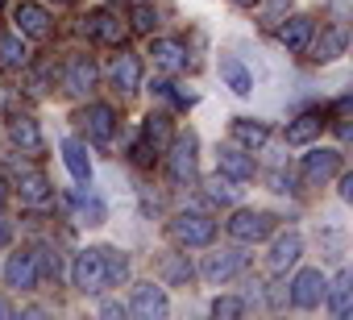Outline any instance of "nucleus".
Wrapping results in <instances>:
<instances>
[{
  "instance_id": "obj_1",
  "label": "nucleus",
  "mask_w": 353,
  "mask_h": 320,
  "mask_svg": "<svg viewBox=\"0 0 353 320\" xmlns=\"http://www.w3.org/2000/svg\"><path fill=\"white\" fill-rule=\"evenodd\" d=\"M229 229V237H237V241H266L274 229H279V221L270 217V212H258V208H241V212H233V221L225 225Z\"/></svg>"
},
{
  "instance_id": "obj_2",
  "label": "nucleus",
  "mask_w": 353,
  "mask_h": 320,
  "mask_svg": "<svg viewBox=\"0 0 353 320\" xmlns=\"http://www.w3.org/2000/svg\"><path fill=\"white\" fill-rule=\"evenodd\" d=\"M71 283H75L83 295H100V291H108V274H104V258H100V250H83V254H75Z\"/></svg>"
},
{
  "instance_id": "obj_3",
  "label": "nucleus",
  "mask_w": 353,
  "mask_h": 320,
  "mask_svg": "<svg viewBox=\"0 0 353 320\" xmlns=\"http://www.w3.org/2000/svg\"><path fill=\"white\" fill-rule=\"evenodd\" d=\"M170 237L179 246H208L216 237V221H208L204 212H179L170 221Z\"/></svg>"
},
{
  "instance_id": "obj_4",
  "label": "nucleus",
  "mask_w": 353,
  "mask_h": 320,
  "mask_svg": "<svg viewBox=\"0 0 353 320\" xmlns=\"http://www.w3.org/2000/svg\"><path fill=\"white\" fill-rule=\"evenodd\" d=\"M170 179L179 183V188H188V183H196V133H188V137H170Z\"/></svg>"
},
{
  "instance_id": "obj_5",
  "label": "nucleus",
  "mask_w": 353,
  "mask_h": 320,
  "mask_svg": "<svg viewBox=\"0 0 353 320\" xmlns=\"http://www.w3.org/2000/svg\"><path fill=\"white\" fill-rule=\"evenodd\" d=\"M83 34L92 38V42H100V46H121L125 38H129V26L121 21V17H112V13H88L83 17Z\"/></svg>"
},
{
  "instance_id": "obj_6",
  "label": "nucleus",
  "mask_w": 353,
  "mask_h": 320,
  "mask_svg": "<svg viewBox=\"0 0 353 320\" xmlns=\"http://www.w3.org/2000/svg\"><path fill=\"white\" fill-rule=\"evenodd\" d=\"M324 295H328V279L320 270H299L295 283H291V291H287V299L295 308H320Z\"/></svg>"
},
{
  "instance_id": "obj_7",
  "label": "nucleus",
  "mask_w": 353,
  "mask_h": 320,
  "mask_svg": "<svg viewBox=\"0 0 353 320\" xmlns=\"http://www.w3.org/2000/svg\"><path fill=\"white\" fill-rule=\"evenodd\" d=\"M5 283L13 291H34L42 279H38V254L34 250H21V254H9L5 262Z\"/></svg>"
},
{
  "instance_id": "obj_8",
  "label": "nucleus",
  "mask_w": 353,
  "mask_h": 320,
  "mask_svg": "<svg viewBox=\"0 0 353 320\" xmlns=\"http://www.w3.org/2000/svg\"><path fill=\"white\" fill-rule=\"evenodd\" d=\"M129 312L141 316V320H162V316L170 312L166 291H162L158 283H141V287H133V303H129Z\"/></svg>"
},
{
  "instance_id": "obj_9",
  "label": "nucleus",
  "mask_w": 353,
  "mask_h": 320,
  "mask_svg": "<svg viewBox=\"0 0 353 320\" xmlns=\"http://www.w3.org/2000/svg\"><path fill=\"white\" fill-rule=\"evenodd\" d=\"M13 21H17V34L21 38H34V42H42V38H50V13L42 9V5H26V0H21V5L13 9Z\"/></svg>"
},
{
  "instance_id": "obj_10",
  "label": "nucleus",
  "mask_w": 353,
  "mask_h": 320,
  "mask_svg": "<svg viewBox=\"0 0 353 320\" xmlns=\"http://www.w3.org/2000/svg\"><path fill=\"white\" fill-rule=\"evenodd\" d=\"M216 171L229 175V179H237V183H245V179H254V154L245 146H225L216 154Z\"/></svg>"
},
{
  "instance_id": "obj_11",
  "label": "nucleus",
  "mask_w": 353,
  "mask_h": 320,
  "mask_svg": "<svg viewBox=\"0 0 353 320\" xmlns=\"http://www.w3.org/2000/svg\"><path fill=\"white\" fill-rule=\"evenodd\" d=\"M312 38H316V34H312ZM345 46H349L345 26H328L316 42H307V50H312L307 59H312V63H332V59H341V54H345Z\"/></svg>"
},
{
  "instance_id": "obj_12",
  "label": "nucleus",
  "mask_w": 353,
  "mask_h": 320,
  "mask_svg": "<svg viewBox=\"0 0 353 320\" xmlns=\"http://www.w3.org/2000/svg\"><path fill=\"white\" fill-rule=\"evenodd\" d=\"M108 75H112V88H117V92H137V88H141V59L129 54V50H121V54L112 59Z\"/></svg>"
},
{
  "instance_id": "obj_13",
  "label": "nucleus",
  "mask_w": 353,
  "mask_h": 320,
  "mask_svg": "<svg viewBox=\"0 0 353 320\" xmlns=\"http://www.w3.org/2000/svg\"><path fill=\"white\" fill-rule=\"evenodd\" d=\"M324 129H328V117H324V112H303V117H295V121L283 129V137H287V146H307V141H316Z\"/></svg>"
},
{
  "instance_id": "obj_14",
  "label": "nucleus",
  "mask_w": 353,
  "mask_h": 320,
  "mask_svg": "<svg viewBox=\"0 0 353 320\" xmlns=\"http://www.w3.org/2000/svg\"><path fill=\"white\" fill-rule=\"evenodd\" d=\"M341 171V150H312L303 158V179L307 183H324Z\"/></svg>"
},
{
  "instance_id": "obj_15",
  "label": "nucleus",
  "mask_w": 353,
  "mask_h": 320,
  "mask_svg": "<svg viewBox=\"0 0 353 320\" xmlns=\"http://www.w3.org/2000/svg\"><path fill=\"white\" fill-rule=\"evenodd\" d=\"M150 54H154V67L166 71V75H174V71L188 67V50H183V42H174V38H154Z\"/></svg>"
},
{
  "instance_id": "obj_16",
  "label": "nucleus",
  "mask_w": 353,
  "mask_h": 320,
  "mask_svg": "<svg viewBox=\"0 0 353 320\" xmlns=\"http://www.w3.org/2000/svg\"><path fill=\"white\" fill-rule=\"evenodd\" d=\"M63 83H67V92H71V96H88V92L96 88V63H92L88 54H75V59L67 63Z\"/></svg>"
},
{
  "instance_id": "obj_17",
  "label": "nucleus",
  "mask_w": 353,
  "mask_h": 320,
  "mask_svg": "<svg viewBox=\"0 0 353 320\" xmlns=\"http://www.w3.org/2000/svg\"><path fill=\"white\" fill-rule=\"evenodd\" d=\"M9 141L17 146V150H26V154H42V129H38V121L34 117H9Z\"/></svg>"
},
{
  "instance_id": "obj_18",
  "label": "nucleus",
  "mask_w": 353,
  "mask_h": 320,
  "mask_svg": "<svg viewBox=\"0 0 353 320\" xmlns=\"http://www.w3.org/2000/svg\"><path fill=\"white\" fill-rule=\"evenodd\" d=\"M312 34H316V21H312V17H291V21L279 26V42H283L291 54H303L307 42H312Z\"/></svg>"
},
{
  "instance_id": "obj_19",
  "label": "nucleus",
  "mask_w": 353,
  "mask_h": 320,
  "mask_svg": "<svg viewBox=\"0 0 353 320\" xmlns=\"http://www.w3.org/2000/svg\"><path fill=\"white\" fill-rule=\"evenodd\" d=\"M241 266H245V254H237V250H221V254H208V258H204V279L221 283V279H233Z\"/></svg>"
},
{
  "instance_id": "obj_20",
  "label": "nucleus",
  "mask_w": 353,
  "mask_h": 320,
  "mask_svg": "<svg viewBox=\"0 0 353 320\" xmlns=\"http://www.w3.org/2000/svg\"><path fill=\"white\" fill-rule=\"evenodd\" d=\"M83 121H88V137H92V141H112V133H117V112H112L108 104H92V108L83 112Z\"/></svg>"
},
{
  "instance_id": "obj_21",
  "label": "nucleus",
  "mask_w": 353,
  "mask_h": 320,
  "mask_svg": "<svg viewBox=\"0 0 353 320\" xmlns=\"http://www.w3.org/2000/svg\"><path fill=\"white\" fill-rule=\"evenodd\" d=\"M279 233V229H274ZM299 250H303V241H299V233H279L274 237V246H270V270H287V266H295V258H299Z\"/></svg>"
},
{
  "instance_id": "obj_22",
  "label": "nucleus",
  "mask_w": 353,
  "mask_h": 320,
  "mask_svg": "<svg viewBox=\"0 0 353 320\" xmlns=\"http://www.w3.org/2000/svg\"><path fill=\"white\" fill-rule=\"evenodd\" d=\"M63 163H67V171H71V179H75V183H92V163H88L83 141H75V137H67V141H63Z\"/></svg>"
},
{
  "instance_id": "obj_23",
  "label": "nucleus",
  "mask_w": 353,
  "mask_h": 320,
  "mask_svg": "<svg viewBox=\"0 0 353 320\" xmlns=\"http://www.w3.org/2000/svg\"><path fill=\"white\" fill-rule=\"evenodd\" d=\"M170 117L166 112H150L145 117V129H141V141L154 150V154H166V146H170Z\"/></svg>"
},
{
  "instance_id": "obj_24",
  "label": "nucleus",
  "mask_w": 353,
  "mask_h": 320,
  "mask_svg": "<svg viewBox=\"0 0 353 320\" xmlns=\"http://www.w3.org/2000/svg\"><path fill=\"white\" fill-rule=\"evenodd\" d=\"M266 137H270L266 121H250V117L233 121V141H237V146H245V150H262V146H266Z\"/></svg>"
},
{
  "instance_id": "obj_25",
  "label": "nucleus",
  "mask_w": 353,
  "mask_h": 320,
  "mask_svg": "<svg viewBox=\"0 0 353 320\" xmlns=\"http://www.w3.org/2000/svg\"><path fill=\"white\" fill-rule=\"evenodd\" d=\"M221 79H225V83H229L237 96H250V92H254V79H250V71H245V67H241L233 54H225V59H221Z\"/></svg>"
},
{
  "instance_id": "obj_26",
  "label": "nucleus",
  "mask_w": 353,
  "mask_h": 320,
  "mask_svg": "<svg viewBox=\"0 0 353 320\" xmlns=\"http://www.w3.org/2000/svg\"><path fill=\"white\" fill-rule=\"evenodd\" d=\"M17 188H21V200H26V204H46V200H50V179H46L42 171H26Z\"/></svg>"
},
{
  "instance_id": "obj_27",
  "label": "nucleus",
  "mask_w": 353,
  "mask_h": 320,
  "mask_svg": "<svg viewBox=\"0 0 353 320\" xmlns=\"http://www.w3.org/2000/svg\"><path fill=\"white\" fill-rule=\"evenodd\" d=\"M0 67H30V50L17 34H5L0 38Z\"/></svg>"
},
{
  "instance_id": "obj_28",
  "label": "nucleus",
  "mask_w": 353,
  "mask_h": 320,
  "mask_svg": "<svg viewBox=\"0 0 353 320\" xmlns=\"http://www.w3.org/2000/svg\"><path fill=\"white\" fill-rule=\"evenodd\" d=\"M100 258H104V274H108V287H117L125 274H129V258L112 246H100Z\"/></svg>"
},
{
  "instance_id": "obj_29",
  "label": "nucleus",
  "mask_w": 353,
  "mask_h": 320,
  "mask_svg": "<svg viewBox=\"0 0 353 320\" xmlns=\"http://www.w3.org/2000/svg\"><path fill=\"white\" fill-rule=\"evenodd\" d=\"M353 312V279L349 274H341L336 283H332V316H349Z\"/></svg>"
},
{
  "instance_id": "obj_30",
  "label": "nucleus",
  "mask_w": 353,
  "mask_h": 320,
  "mask_svg": "<svg viewBox=\"0 0 353 320\" xmlns=\"http://www.w3.org/2000/svg\"><path fill=\"white\" fill-rule=\"evenodd\" d=\"M212 204H233L237 200V179H229V175H216L212 183H208V192H204Z\"/></svg>"
},
{
  "instance_id": "obj_31",
  "label": "nucleus",
  "mask_w": 353,
  "mask_h": 320,
  "mask_svg": "<svg viewBox=\"0 0 353 320\" xmlns=\"http://www.w3.org/2000/svg\"><path fill=\"white\" fill-rule=\"evenodd\" d=\"M212 316L237 320V316H245V299H237V295H221V299H212Z\"/></svg>"
},
{
  "instance_id": "obj_32",
  "label": "nucleus",
  "mask_w": 353,
  "mask_h": 320,
  "mask_svg": "<svg viewBox=\"0 0 353 320\" xmlns=\"http://www.w3.org/2000/svg\"><path fill=\"white\" fill-rule=\"evenodd\" d=\"M162 274H166L170 283H188V279H192V262H183L179 254H174V258H162Z\"/></svg>"
},
{
  "instance_id": "obj_33",
  "label": "nucleus",
  "mask_w": 353,
  "mask_h": 320,
  "mask_svg": "<svg viewBox=\"0 0 353 320\" xmlns=\"http://www.w3.org/2000/svg\"><path fill=\"white\" fill-rule=\"evenodd\" d=\"M129 21H133V30H137V34H154V26H158V13H154L150 5H137Z\"/></svg>"
},
{
  "instance_id": "obj_34",
  "label": "nucleus",
  "mask_w": 353,
  "mask_h": 320,
  "mask_svg": "<svg viewBox=\"0 0 353 320\" xmlns=\"http://www.w3.org/2000/svg\"><path fill=\"white\" fill-rule=\"evenodd\" d=\"M258 5H262V21L274 26V21H283V13H287L291 0H258Z\"/></svg>"
},
{
  "instance_id": "obj_35",
  "label": "nucleus",
  "mask_w": 353,
  "mask_h": 320,
  "mask_svg": "<svg viewBox=\"0 0 353 320\" xmlns=\"http://www.w3.org/2000/svg\"><path fill=\"white\" fill-rule=\"evenodd\" d=\"M154 158H158V154H154L145 141H133V163H137V167H154Z\"/></svg>"
},
{
  "instance_id": "obj_36",
  "label": "nucleus",
  "mask_w": 353,
  "mask_h": 320,
  "mask_svg": "<svg viewBox=\"0 0 353 320\" xmlns=\"http://www.w3.org/2000/svg\"><path fill=\"white\" fill-rule=\"evenodd\" d=\"M9 241H13V225L0 217V246H9Z\"/></svg>"
},
{
  "instance_id": "obj_37",
  "label": "nucleus",
  "mask_w": 353,
  "mask_h": 320,
  "mask_svg": "<svg viewBox=\"0 0 353 320\" xmlns=\"http://www.w3.org/2000/svg\"><path fill=\"white\" fill-rule=\"evenodd\" d=\"M341 200H353V175H341Z\"/></svg>"
},
{
  "instance_id": "obj_38",
  "label": "nucleus",
  "mask_w": 353,
  "mask_h": 320,
  "mask_svg": "<svg viewBox=\"0 0 353 320\" xmlns=\"http://www.w3.org/2000/svg\"><path fill=\"white\" fill-rule=\"evenodd\" d=\"M104 316H125V303H104Z\"/></svg>"
},
{
  "instance_id": "obj_39",
  "label": "nucleus",
  "mask_w": 353,
  "mask_h": 320,
  "mask_svg": "<svg viewBox=\"0 0 353 320\" xmlns=\"http://www.w3.org/2000/svg\"><path fill=\"white\" fill-rule=\"evenodd\" d=\"M345 9H349V0H332V13H336L341 21H345Z\"/></svg>"
},
{
  "instance_id": "obj_40",
  "label": "nucleus",
  "mask_w": 353,
  "mask_h": 320,
  "mask_svg": "<svg viewBox=\"0 0 353 320\" xmlns=\"http://www.w3.org/2000/svg\"><path fill=\"white\" fill-rule=\"evenodd\" d=\"M9 316H13V303H9V299H0V320H9Z\"/></svg>"
},
{
  "instance_id": "obj_41",
  "label": "nucleus",
  "mask_w": 353,
  "mask_h": 320,
  "mask_svg": "<svg viewBox=\"0 0 353 320\" xmlns=\"http://www.w3.org/2000/svg\"><path fill=\"white\" fill-rule=\"evenodd\" d=\"M233 5H241V9H254V5H258V0H233Z\"/></svg>"
},
{
  "instance_id": "obj_42",
  "label": "nucleus",
  "mask_w": 353,
  "mask_h": 320,
  "mask_svg": "<svg viewBox=\"0 0 353 320\" xmlns=\"http://www.w3.org/2000/svg\"><path fill=\"white\" fill-rule=\"evenodd\" d=\"M5 196H9V188H5V179H0V204H5Z\"/></svg>"
},
{
  "instance_id": "obj_43",
  "label": "nucleus",
  "mask_w": 353,
  "mask_h": 320,
  "mask_svg": "<svg viewBox=\"0 0 353 320\" xmlns=\"http://www.w3.org/2000/svg\"><path fill=\"white\" fill-rule=\"evenodd\" d=\"M54 5H71V0H54Z\"/></svg>"
},
{
  "instance_id": "obj_44",
  "label": "nucleus",
  "mask_w": 353,
  "mask_h": 320,
  "mask_svg": "<svg viewBox=\"0 0 353 320\" xmlns=\"http://www.w3.org/2000/svg\"><path fill=\"white\" fill-rule=\"evenodd\" d=\"M0 5H5V0H0Z\"/></svg>"
}]
</instances>
